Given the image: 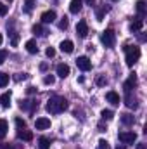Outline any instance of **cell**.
<instances>
[{
	"mask_svg": "<svg viewBox=\"0 0 147 149\" xmlns=\"http://www.w3.org/2000/svg\"><path fill=\"white\" fill-rule=\"evenodd\" d=\"M101 40H102V43L106 45V47H114V43H116V35H114V31L112 30H106L104 33H102V37H101Z\"/></svg>",
	"mask_w": 147,
	"mask_h": 149,
	"instance_id": "3957f363",
	"label": "cell"
},
{
	"mask_svg": "<svg viewBox=\"0 0 147 149\" xmlns=\"http://www.w3.org/2000/svg\"><path fill=\"white\" fill-rule=\"evenodd\" d=\"M137 85V74L132 73L130 76H128V80L123 83V88H125V92H132V88Z\"/></svg>",
	"mask_w": 147,
	"mask_h": 149,
	"instance_id": "8992f818",
	"label": "cell"
},
{
	"mask_svg": "<svg viewBox=\"0 0 147 149\" xmlns=\"http://www.w3.org/2000/svg\"><path fill=\"white\" fill-rule=\"evenodd\" d=\"M137 10L140 12V17H144V12H146V3H144V0H139V2H137Z\"/></svg>",
	"mask_w": 147,
	"mask_h": 149,
	"instance_id": "d4e9b609",
	"label": "cell"
},
{
	"mask_svg": "<svg viewBox=\"0 0 147 149\" xmlns=\"http://www.w3.org/2000/svg\"><path fill=\"white\" fill-rule=\"evenodd\" d=\"M81 7H83V0H71V3H69L71 14H78L81 10Z\"/></svg>",
	"mask_w": 147,
	"mask_h": 149,
	"instance_id": "30bf717a",
	"label": "cell"
},
{
	"mask_svg": "<svg viewBox=\"0 0 147 149\" xmlns=\"http://www.w3.org/2000/svg\"><path fill=\"white\" fill-rule=\"evenodd\" d=\"M17 137L23 139V141H31V139H33V134H31L30 130H23V132L17 134Z\"/></svg>",
	"mask_w": 147,
	"mask_h": 149,
	"instance_id": "ffe728a7",
	"label": "cell"
},
{
	"mask_svg": "<svg viewBox=\"0 0 147 149\" xmlns=\"http://www.w3.org/2000/svg\"><path fill=\"white\" fill-rule=\"evenodd\" d=\"M59 28H61V30H66V28H68V17H62V19H61Z\"/></svg>",
	"mask_w": 147,
	"mask_h": 149,
	"instance_id": "1f68e13d",
	"label": "cell"
},
{
	"mask_svg": "<svg viewBox=\"0 0 147 149\" xmlns=\"http://www.w3.org/2000/svg\"><path fill=\"white\" fill-rule=\"evenodd\" d=\"M57 74L61 76V78H66L68 74H69V66L68 64H57Z\"/></svg>",
	"mask_w": 147,
	"mask_h": 149,
	"instance_id": "4fadbf2b",
	"label": "cell"
},
{
	"mask_svg": "<svg viewBox=\"0 0 147 149\" xmlns=\"http://www.w3.org/2000/svg\"><path fill=\"white\" fill-rule=\"evenodd\" d=\"M9 83V74L7 73H0V87H5Z\"/></svg>",
	"mask_w": 147,
	"mask_h": 149,
	"instance_id": "484cf974",
	"label": "cell"
},
{
	"mask_svg": "<svg viewBox=\"0 0 147 149\" xmlns=\"http://www.w3.org/2000/svg\"><path fill=\"white\" fill-rule=\"evenodd\" d=\"M0 104H2V108H9L10 106V92H5V94L0 95Z\"/></svg>",
	"mask_w": 147,
	"mask_h": 149,
	"instance_id": "e0dca14e",
	"label": "cell"
},
{
	"mask_svg": "<svg viewBox=\"0 0 147 149\" xmlns=\"http://www.w3.org/2000/svg\"><path fill=\"white\" fill-rule=\"evenodd\" d=\"M66 109H68V101L61 95H54L47 102V111L52 113V114H59V113L66 111Z\"/></svg>",
	"mask_w": 147,
	"mask_h": 149,
	"instance_id": "6da1fadb",
	"label": "cell"
},
{
	"mask_svg": "<svg viewBox=\"0 0 147 149\" xmlns=\"http://www.w3.org/2000/svg\"><path fill=\"white\" fill-rule=\"evenodd\" d=\"M24 47H26V50H28L30 54H38V47H37V42H35V40H28V42L24 43Z\"/></svg>",
	"mask_w": 147,
	"mask_h": 149,
	"instance_id": "9a60e30c",
	"label": "cell"
},
{
	"mask_svg": "<svg viewBox=\"0 0 147 149\" xmlns=\"http://www.w3.org/2000/svg\"><path fill=\"white\" fill-rule=\"evenodd\" d=\"M54 81H55V76H54V74H47V76L43 78V83H45V85H54Z\"/></svg>",
	"mask_w": 147,
	"mask_h": 149,
	"instance_id": "4316f807",
	"label": "cell"
},
{
	"mask_svg": "<svg viewBox=\"0 0 147 149\" xmlns=\"http://www.w3.org/2000/svg\"><path fill=\"white\" fill-rule=\"evenodd\" d=\"M17 42H19V35H17V33H12V45L16 47V45H17Z\"/></svg>",
	"mask_w": 147,
	"mask_h": 149,
	"instance_id": "d590c367",
	"label": "cell"
},
{
	"mask_svg": "<svg viewBox=\"0 0 147 149\" xmlns=\"http://www.w3.org/2000/svg\"><path fill=\"white\" fill-rule=\"evenodd\" d=\"M19 106H21V109H30V111H33L38 104L35 102V101H31V99H26V101H21Z\"/></svg>",
	"mask_w": 147,
	"mask_h": 149,
	"instance_id": "7c38bea8",
	"label": "cell"
},
{
	"mask_svg": "<svg viewBox=\"0 0 147 149\" xmlns=\"http://www.w3.org/2000/svg\"><path fill=\"white\" fill-rule=\"evenodd\" d=\"M104 12H107V7H102V9H99V10H97V21H102Z\"/></svg>",
	"mask_w": 147,
	"mask_h": 149,
	"instance_id": "f546056e",
	"label": "cell"
},
{
	"mask_svg": "<svg viewBox=\"0 0 147 149\" xmlns=\"http://www.w3.org/2000/svg\"><path fill=\"white\" fill-rule=\"evenodd\" d=\"M55 17H57L55 10H45V12L42 14V23H45V24L54 23V21H55Z\"/></svg>",
	"mask_w": 147,
	"mask_h": 149,
	"instance_id": "ba28073f",
	"label": "cell"
},
{
	"mask_svg": "<svg viewBox=\"0 0 147 149\" xmlns=\"http://www.w3.org/2000/svg\"><path fill=\"white\" fill-rule=\"evenodd\" d=\"M35 127H37V130H45V128L50 127V120L49 118H37Z\"/></svg>",
	"mask_w": 147,
	"mask_h": 149,
	"instance_id": "9c48e42d",
	"label": "cell"
},
{
	"mask_svg": "<svg viewBox=\"0 0 147 149\" xmlns=\"http://www.w3.org/2000/svg\"><path fill=\"white\" fill-rule=\"evenodd\" d=\"M137 149H146V144H139V146H137Z\"/></svg>",
	"mask_w": 147,
	"mask_h": 149,
	"instance_id": "74e56055",
	"label": "cell"
},
{
	"mask_svg": "<svg viewBox=\"0 0 147 149\" xmlns=\"http://www.w3.org/2000/svg\"><path fill=\"white\" fill-rule=\"evenodd\" d=\"M0 43H2V35H0Z\"/></svg>",
	"mask_w": 147,
	"mask_h": 149,
	"instance_id": "60d3db41",
	"label": "cell"
},
{
	"mask_svg": "<svg viewBox=\"0 0 147 149\" xmlns=\"http://www.w3.org/2000/svg\"><path fill=\"white\" fill-rule=\"evenodd\" d=\"M5 14H7V5H3L0 2V16H5Z\"/></svg>",
	"mask_w": 147,
	"mask_h": 149,
	"instance_id": "e575fe53",
	"label": "cell"
},
{
	"mask_svg": "<svg viewBox=\"0 0 147 149\" xmlns=\"http://www.w3.org/2000/svg\"><path fill=\"white\" fill-rule=\"evenodd\" d=\"M76 33H78V37L85 38L87 35H88V26H87V21H80L78 24H76Z\"/></svg>",
	"mask_w": 147,
	"mask_h": 149,
	"instance_id": "52a82bcc",
	"label": "cell"
},
{
	"mask_svg": "<svg viewBox=\"0 0 147 149\" xmlns=\"http://www.w3.org/2000/svg\"><path fill=\"white\" fill-rule=\"evenodd\" d=\"M142 26H144V21H142V19H137V21H133V23L130 24V31H140Z\"/></svg>",
	"mask_w": 147,
	"mask_h": 149,
	"instance_id": "ac0fdd59",
	"label": "cell"
},
{
	"mask_svg": "<svg viewBox=\"0 0 147 149\" xmlns=\"http://www.w3.org/2000/svg\"><path fill=\"white\" fill-rule=\"evenodd\" d=\"M101 116H102V120H112L114 113L111 111V109H102V111H101Z\"/></svg>",
	"mask_w": 147,
	"mask_h": 149,
	"instance_id": "cb8c5ba5",
	"label": "cell"
},
{
	"mask_svg": "<svg viewBox=\"0 0 147 149\" xmlns=\"http://www.w3.org/2000/svg\"><path fill=\"white\" fill-rule=\"evenodd\" d=\"M61 50L62 52H66V54H71L74 50V45L71 40H64V42H61Z\"/></svg>",
	"mask_w": 147,
	"mask_h": 149,
	"instance_id": "8fae6325",
	"label": "cell"
},
{
	"mask_svg": "<svg viewBox=\"0 0 147 149\" xmlns=\"http://www.w3.org/2000/svg\"><path fill=\"white\" fill-rule=\"evenodd\" d=\"M125 104L128 108H137V99L132 95V92H126V97H125Z\"/></svg>",
	"mask_w": 147,
	"mask_h": 149,
	"instance_id": "2e32d148",
	"label": "cell"
},
{
	"mask_svg": "<svg viewBox=\"0 0 147 149\" xmlns=\"http://www.w3.org/2000/svg\"><path fill=\"white\" fill-rule=\"evenodd\" d=\"M97 85H106V78L104 76H99L97 78Z\"/></svg>",
	"mask_w": 147,
	"mask_h": 149,
	"instance_id": "8d00e7d4",
	"label": "cell"
},
{
	"mask_svg": "<svg viewBox=\"0 0 147 149\" xmlns=\"http://www.w3.org/2000/svg\"><path fill=\"white\" fill-rule=\"evenodd\" d=\"M116 149H125V146H119V144H118V146H116Z\"/></svg>",
	"mask_w": 147,
	"mask_h": 149,
	"instance_id": "ab89813d",
	"label": "cell"
},
{
	"mask_svg": "<svg viewBox=\"0 0 147 149\" xmlns=\"http://www.w3.org/2000/svg\"><path fill=\"white\" fill-rule=\"evenodd\" d=\"M111 2H116V0H111Z\"/></svg>",
	"mask_w": 147,
	"mask_h": 149,
	"instance_id": "b9f144b4",
	"label": "cell"
},
{
	"mask_svg": "<svg viewBox=\"0 0 147 149\" xmlns=\"http://www.w3.org/2000/svg\"><path fill=\"white\" fill-rule=\"evenodd\" d=\"M125 52H126V57H125V61H126V64L128 66H133L139 59H140V49L139 47H125Z\"/></svg>",
	"mask_w": 147,
	"mask_h": 149,
	"instance_id": "7a4b0ae2",
	"label": "cell"
},
{
	"mask_svg": "<svg viewBox=\"0 0 147 149\" xmlns=\"http://www.w3.org/2000/svg\"><path fill=\"white\" fill-rule=\"evenodd\" d=\"M38 146H40V149H49V148H50V142H49V139H47V137H40Z\"/></svg>",
	"mask_w": 147,
	"mask_h": 149,
	"instance_id": "7402d4cb",
	"label": "cell"
},
{
	"mask_svg": "<svg viewBox=\"0 0 147 149\" xmlns=\"http://www.w3.org/2000/svg\"><path fill=\"white\" fill-rule=\"evenodd\" d=\"M121 121H123V125H133L135 118H133L132 114H123V116H121Z\"/></svg>",
	"mask_w": 147,
	"mask_h": 149,
	"instance_id": "44dd1931",
	"label": "cell"
},
{
	"mask_svg": "<svg viewBox=\"0 0 147 149\" xmlns=\"http://www.w3.org/2000/svg\"><path fill=\"white\" fill-rule=\"evenodd\" d=\"M76 66H78L81 71H88V70L92 68V63H90V59H88L87 56H80V57L76 59Z\"/></svg>",
	"mask_w": 147,
	"mask_h": 149,
	"instance_id": "5b68a950",
	"label": "cell"
},
{
	"mask_svg": "<svg viewBox=\"0 0 147 149\" xmlns=\"http://www.w3.org/2000/svg\"><path fill=\"white\" fill-rule=\"evenodd\" d=\"M119 141L123 144H133L137 141V134L135 132H119Z\"/></svg>",
	"mask_w": 147,
	"mask_h": 149,
	"instance_id": "277c9868",
	"label": "cell"
},
{
	"mask_svg": "<svg viewBox=\"0 0 147 149\" xmlns=\"http://www.w3.org/2000/svg\"><path fill=\"white\" fill-rule=\"evenodd\" d=\"M35 7V0H24V12H31Z\"/></svg>",
	"mask_w": 147,
	"mask_h": 149,
	"instance_id": "603a6c76",
	"label": "cell"
},
{
	"mask_svg": "<svg viewBox=\"0 0 147 149\" xmlns=\"http://www.w3.org/2000/svg\"><path fill=\"white\" fill-rule=\"evenodd\" d=\"M7 130H9V123L5 120H0V139H3L7 135Z\"/></svg>",
	"mask_w": 147,
	"mask_h": 149,
	"instance_id": "d6986e66",
	"label": "cell"
},
{
	"mask_svg": "<svg viewBox=\"0 0 147 149\" xmlns=\"http://www.w3.org/2000/svg\"><path fill=\"white\" fill-rule=\"evenodd\" d=\"M33 33L38 35V37H42V35L45 33V31H43V28H42V24H35V26H33Z\"/></svg>",
	"mask_w": 147,
	"mask_h": 149,
	"instance_id": "83f0119b",
	"label": "cell"
},
{
	"mask_svg": "<svg viewBox=\"0 0 147 149\" xmlns=\"http://www.w3.org/2000/svg\"><path fill=\"white\" fill-rule=\"evenodd\" d=\"M7 59V50H0V64Z\"/></svg>",
	"mask_w": 147,
	"mask_h": 149,
	"instance_id": "836d02e7",
	"label": "cell"
},
{
	"mask_svg": "<svg viewBox=\"0 0 147 149\" xmlns=\"http://www.w3.org/2000/svg\"><path fill=\"white\" fill-rule=\"evenodd\" d=\"M106 99L109 101L111 104H119V102H121V99H119V95H118L116 92H112V90H109V92L106 94Z\"/></svg>",
	"mask_w": 147,
	"mask_h": 149,
	"instance_id": "5bb4252c",
	"label": "cell"
},
{
	"mask_svg": "<svg viewBox=\"0 0 147 149\" xmlns=\"http://www.w3.org/2000/svg\"><path fill=\"white\" fill-rule=\"evenodd\" d=\"M16 125H17V128H19V130L26 128V121H24V120H21V118H16Z\"/></svg>",
	"mask_w": 147,
	"mask_h": 149,
	"instance_id": "4dcf8cb0",
	"label": "cell"
},
{
	"mask_svg": "<svg viewBox=\"0 0 147 149\" xmlns=\"http://www.w3.org/2000/svg\"><path fill=\"white\" fill-rule=\"evenodd\" d=\"M94 2H95V0H87V3H88V5H92Z\"/></svg>",
	"mask_w": 147,
	"mask_h": 149,
	"instance_id": "f35d334b",
	"label": "cell"
},
{
	"mask_svg": "<svg viewBox=\"0 0 147 149\" xmlns=\"http://www.w3.org/2000/svg\"><path fill=\"white\" fill-rule=\"evenodd\" d=\"M97 149H109V142H107V141H104V139H101V141H99V144H97Z\"/></svg>",
	"mask_w": 147,
	"mask_h": 149,
	"instance_id": "f1b7e54d",
	"label": "cell"
},
{
	"mask_svg": "<svg viewBox=\"0 0 147 149\" xmlns=\"http://www.w3.org/2000/svg\"><path fill=\"white\" fill-rule=\"evenodd\" d=\"M45 54H47V57H54V56H55V50H54L52 47H49V49L45 50Z\"/></svg>",
	"mask_w": 147,
	"mask_h": 149,
	"instance_id": "d6a6232c",
	"label": "cell"
}]
</instances>
